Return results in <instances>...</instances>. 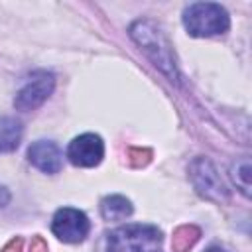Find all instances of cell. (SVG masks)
<instances>
[{
    "instance_id": "cell-8",
    "label": "cell",
    "mask_w": 252,
    "mask_h": 252,
    "mask_svg": "<svg viewBox=\"0 0 252 252\" xmlns=\"http://www.w3.org/2000/svg\"><path fill=\"white\" fill-rule=\"evenodd\" d=\"M28 159L43 173H57L63 165V154L57 144L49 140H37L28 150Z\"/></svg>"
},
{
    "instance_id": "cell-1",
    "label": "cell",
    "mask_w": 252,
    "mask_h": 252,
    "mask_svg": "<svg viewBox=\"0 0 252 252\" xmlns=\"http://www.w3.org/2000/svg\"><path fill=\"white\" fill-rule=\"evenodd\" d=\"M183 24L187 32L195 37H211L224 33L228 30V14L220 4L215 2H195L185 8Z\"/></svg>"
},
{
    "instance_id": "cell-11",
    "label": "cell",
    "mask_w": 252,
    "mask_h": 252,
    "mask_svg": "<svg viewBox=\"0 0 252 252\" xmlns=\"http://www.w3.org/2000/svg\"><path fill=\"white\" fill-rule=\"evenodd\" d=\"M201 230L193 224H183L179 228H175L173 236H171V248L173 252H187L197 240H199Z\"/></svg>"
},
{
    "instance_id": "cell-7",
    "label": "cell",
    "mask_w": 252,
    "mask_h": 252,
    "mask_svg": "<svg viewBox=\"0 0 252 252\" xmlns=\"http://www.w3.org/2000/svg\"><path fill=\"white\" fill-rule=\"evenodd\" d=\"M189 171H191L193 185L201 195H205L207 199H215V201L226 199V187L222 185L219 173L215 171V167L207 159L193 161Z\"/></svg>"
},
{
    "instance_id": "cell-3",
    "label": "cell",
    "mask_w": 252,
    "mask_h": 252,
    "mask_svg": "<svg viewBox=\"0 0 252 252\" xmlns=\"http://www.w3.org/2000/svg\"><path fill=\"white\" fill-rule=\"evenodd\" d=\"M130 35L156 61V65H159L161 71H165L171 79L175 77V65L171 59V51L167 47V41L163 39L161 32L152 22H136L130 28Z\"/></svg>"
},
{
    "instance_id": "cell-12",
    "label": "cell",
    "mask_w": 252,
    "mask_h": 252,
    "mask_svg": "<svg viewBox=\"0 0 252 252\" xmlns=\"http://www.w3.org/2000/svg\"><path fill=\"white\" fill-rule=\"evenodd\" d=\"M128 156H130L132 165L140 167V165H146V163L150 161V156H152V154H150V150H130Z\"/></svg>"
},
{
    "instance_id": "cell-13",
    "label": "cell",
    "mask_w": 252,
    "mask_h": 252,
    "mask_svg": "<svg viewBox=\"0 0 252 252\" xmlns=\"http://www.w3.org/2000/svg\"><path fill=\"white\" fill-rule=\"evenodd\" d=\"M32 252H49V250H47V244L43 242V238L35 236V238L32 240Z\"/></svg>"
},
{
    "instance_id": "cell-16",
    "label": "cell",
    "mask_w": 252,
    "mask_h": 252,
    "mask_svg": "<svg viewBox=\"0 0 252 252\" xmlns=\"http://www.w3.org/2000/svg\"><path fill=\"white\" fill-rule=\"evenodd\" d=\"M205 252H226V250H222V248H217V246H213V248H209V250H205Z\"/></svg>"
},
{
    "instance_id": "cell-6",
    "label": "cell",
    "mask_w": 252,
    "mask_h": 252,
    "mask_svg": "<svg viewBox=\"0 0 252 252\" xmlns=\"http://www.w3.org/2000/svg\"><path fill=\"white\" fill-rule=\"evenodd\" d=\"M102 154H104V146L96 134L77 136L67 148L69 161L73 165H79V167H93V165L100 163Z\"/></svg>"
},
{
    "instance_id": "cell-2",
    "label": "cell",
    "mask_w": 252,
    "mask_h": 252,
    "mask_svg": "<svg viewBox=\"0 0 252 252\" xmlns=\"http://www.w3.org/2000/svg\"><path fill=\"white\" fill-rule=\"evenodd\" d=\"M161 232L150 224H128L108 234V252H158Z\"/></svg>"
},
{
    "instance_id": "cell-15",
    "label": "cell",
    "mask_w": 252,
    "mask_h": 252,
    "mask_svg": "<svg viewBox=\"0 0 252 252\" xmlns=\"http://www.w3.org/2000/svg\"><path fill=\"white\" fill-rule=\"evenodd\" d=\"M8 201H10V193H8V189H4V187L0 185V207L8 205Z\"/></svg>"
},
{
    "instance_id": "cell-9",
    "label": "cell",
    "mask_w": 252,
    "mask_h": 252,
    "mask_svg": "<svg viewBox=\"0 0 252 252\" xmlns=\"http://www.w3.org/2000/svg\"><path fill=\"white\" fill-rule=\"evenodd\" d=\"M100 215L106 220H122L132 215V203L122 195H110L100 201Z\"/></svg>"
},
{
    "instance_id": "cell-10",
    "label": "cell",
    "mask_w": 252,
    "mask_h": 252,
    "mask_svg": "<svg viewBox=\"0 0 252 252\" xmlns=\"http://www.w3.org/2000/svg\"><path fill=\"white\" fill-rule=\"evenodd\" d=\"M20 140H22L20 122L16 118H10V116L0 118V154L16 150Z\"/></svg>"
},
{
    "instance_id": "cell-4",
    "label": "cell",
    "mask_w": 252,
    "mask_h": 252,
    "mask_svg": "<svg viewBox=\"0 0 252 252\" xmlns=\"http://www.w3.org/2000/svg\"><path fill=\"white\" fill-rule=\"evenodd\" d=\"M53 87H55L53 75L47 71H37L18 91L14 98V106L18 110H33L47 100V96L53 93Z\"/></svg>"
},
{
    "instance_id": "cell-5",
    "label": "cell",
    "mask_w": 252,
    "mask_h": 252,
    "mask_svg": "<svg viewBox=\"0 0 252 252\" xmlns=\"http://www.w3.org/2000/svg\"><path fill=\"white\" fill-rule=\"evenodd\" d=\"M89 219L85 213L71 209V207H63L55 213L53 220H51V230L53 234L63 240V242H81L85 240V236L89 234Z\"/></svg>"
},
{
    "instance_id": "cell-14",
    "label": "cell",
    "mask_w": 252,
    "mask_h": 252,
    "mask_svg": "<svg viewBox=\"0 0 252 252\" xmlns=\"http://www.w3.org/2000/svg\"><path fill=\"white\" fill-rule=\"evenodd\" d=\"M2 252H22V240H20V238H12V240L4 246Z\"/></svg>"
}]
</instances>
